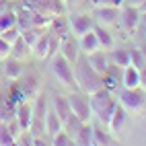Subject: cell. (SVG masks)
<instances>
[{
    "mask_svg": "<svg viewBox=\"0 0 146 146\" xmlns=\"http://www.w3.org/2000/svg\"><path fill=\"white\" fill-rule=\"evenodd\" d=\"M66 99H68V105H70V111H72V115H76V117H78L82 123L91 121V115H93V111H91L89 95H86V93H82V91H78V89H74L72 93H68V95H66Z\"/></svg>",
    "mask_w": 146,
    "mask_h": 146,
    "instance_id": "cell-6",
    "label": "cell"
},
{
    "mask_svg": "<svg viewBox=\"0 0 146 146\" xmlns=\"http://www.w3.org/2000/svg\"><path fill=\"white\" fill-rule=\"evenodd\" d=\"M15 144V136L8 132L6 123H0V146H13Z\"/></svg>",
    "mask_w": 146,
    "mask_h": 146,
    "instance_id": "cell-33",
    "label": "cell"
},
{
    "mask_svg": "<svg viewBox=\"0 0 146 146\" xmlns=\"http://www.w3.org/2000/svg\"><path fill=\"white\" fill-rule=\"evenodd\" d=\"M43 35V29H37V27H29V29H25V31H21V39L31 47H35V43L39 41V37Z\"/></svg>",
    "mask_w": 146,
    "mask_h": 146,
    "instance_id": "cell-24",
    "label": "cell"
},
{
    "mask_svg": "<svg viewBox=\"0 0 146 146\" xmlns=\"http://www.w3.org/2000/svg\"><path fill=\"white\" fill-rule=\"evenodd\" d=\"M29 52H31V47H29L23 39H19L17 43L11 45V56H13V58H19V60H23V58H25Z\"/></svg>",
    "mask_w": 146,
    "mask_h": 146,
    "instance_id": "cell-30",
    "label": "cell"
},
{
    "mask_svg": "<svg viewBox=\"0 0 146 146\" xmlns=\"http://www.w3.org/2000/svg\"><path fill=\"white\" fill-rule=\"evenodd\" d=\"M50 144H54V146H72V144H74V138L62 128L58 134L52 136V142H50Z\"/></svg>",
    "mask_w": 146,
    "mask_h": 146,
    "instance_id": "cell-29",
    "label": "cell"
},
{
    "mask_svg": "<svg viewBox=\"0 0 146 146\" xmlns=\"http://www.w3.org/2000/svg\"><path fill=\"white\" fill-rule=\"evenodd\" d=\"M2 72H4V76L11 82H15V80H19L21 78V74L25 72V64H23V60H19V58H13V56H8V58H4L2 60Z\"/></svg>",
    "mask_w": 146,
    "mask_h": 146,
    "instance_id": "cell-12",
    "label": "cell"
},
{
    "mask_svg": "<svg viewBox=\"0 0 146 146\" xmlns=\"http://www.w3.org/2000/svg\"><path fill=\"white\" fill-rule=\"evenodd\" d=\"M58 54H62L72 66L76 64V60L80 58V47H78V39L72 33H66L64 37L58 39Z\"/></svg>",
    "mask_w": 146,
    "mask_h": 146,
    "instance_id": "cell-7",
    "label": "cell"
},
{
    "mask_svg": "<svg viewBox=\"0 0 146 146\" xmlns=\"http://www.w3.org/2000/svg\"><path fill=\"white\" fill-rule=\"evenodd\" d=\"M86 60H89V64H91V68H93V70H95V72H99L101 76L105 74L107 66L111 64V60H109V54H107L105 50H97V52L89 54V56H86Z\"/></svg>",
    "mask_w": 146,
    "mask_h": 146,
    "instance_id": "cell-14",
    "label": "cell"
},
{
    "mask_svg": "<svg viewBox=\"0 0 146 146\" xmlns=\"http://www.w3.org/2000/svg\"><path fill=\"white\" fill-rule=\"evenodd\" d=\"M62 128H64L62 119L58 117V113L50 107V109H47V113H45V134L52 138V136H54V134H58Z\"/></svg>",
    "mask_w": 146,
    "mask_h": 146,
    "instance_id": "cell-20",
    "label": "cell"
},
{
    "mask_svg": "<svg viewBox=\"0 0 146 146\" xmlns=\"http://www.w3.org/2000/svg\"><path fill=\"white\" fill-rule=\"evenodd\" d=\"M93 31H95V35H97V39H99L101 50H105V52H111V50H113V43H115V39H113V33H111L107 27H103V25H97V23H95V27H93Z\"/></svg>",
    "mask_w": 146,
    "mask_h": 146,
    "instance_id": "cell-17",
    "label": "cell"
},
{
    "mask_svg": "<svg viewBox=\"0 0 146 146\" xmlns=\"http://www.w3.org/2000/svg\"><path fill=\"white\" fill-rule=\"evenodd\" d=\"M91 2L95 4V6H123V2L125 0H91Z\"/></svg>",
    "mask_w": 146,
    "mask_h": 146,
    "instance_id": "cell-34",
    "label": "cell"
},
{
    "mask_svg": "<svg viewBox=\"0 0 146 146\" xmlns=\"http://www.w3.org/2000/svg\"><path fill=\"white\" fill-rule=\"evenodd\" d=\"M80 125H82V121H80L78 117H76V115H72V113H70V117H68V119L64 121V130H66V132H68V134H70L72 138H74V136H76V132L80 130Z\"/></svg>",
    "mask_w": 146,
    "mask_h": 146,
    "instance_id": "cell-31",
    "label": "cell"
},
{
    "mask_svg": "<svg viewBox=\"0 0 146 146\" xmlns=\"http://www.w3.org/2000/svg\"><path fill=\"white\" fill-rule=\"evenodd\" d=\"M50 70L54 74V78L60 84H64L66 89H72V91L78 89V86H76V80H74V66L68 62L62 54H54L50 58Z\"/></svg>",
    "mask_w": 146,
    "mask_h": 146,
    "instance_id": "cell-4",
    "label": "cell"
},
{
    "mask_svg": "<svg viewBox=\"0 0 146 146\" xmlns=\"http://www.w3.org/2000/svg\"><path fill=\"white\" fill-rule=\"evenodd\" d=\"M140 86L146 91V68H142V70H140Z\"/></svg>",
    "mask_w": 146,
    "mask_h": 146,
    "instance_id": "cell-37",
    "label": "cell"
},
{
    "mask_svg": "<svg viewBox=\"0 0 146 146\" xmlns=\"http://www.w3.org/2000/svg\"><path fill=\"white\" fill-rule=\"evenodd\" d=\"M15 13H17V27H19V31H25V29L33 27V15H35V11H31L29 6L23 4Z\"/></svg>",
    "mask_w": 146,
    "mask_h": 146,
    "instance_id": "cell-19",
    "label": "cell"
},
{
    "mask_svg": "<svg viewBox=\"0 0 146 146\" xmlns=\"http://www.w3.org/2000/svg\"><path fill=\"white\" fill-rule=\"evenodd\" d=\"M93 27H95V19H91L89 15H72L68 19V31H70L76 39L82 37L84 33L93 31Z\"/></svg>",
    "mask_w": 146,
    "mask_h": 146,
    "instance_id": "cell-10",
    "label": "cell"
},
{
    "mask_svg": "<svg viewBox=\"0 0 146 146\" xmlns=\"http://www.w3.org/2000/svg\"><path fill=\"white\" fill-rule=\"evenodd\" d=\"M125 123H128V111L117 103V105H115V109L111 111V117H109V121H107V128L117 134V132H121V128Z\"/></svg>",
    "mask_w": 146,
    "mask_h": 146,
    "instance_id": "cell-15",
    "label": "cell"
},
{
    "mask_svg": "<svg viewBox=\"0 0 146 146\" xmlns=\"http://www.w3.org/2000/svg\"><path fill=\"white\" fill-rule=\"evenodd\" d=\"M121 86L123 89H136L140 86V70L134 66H125L121 70Z\"/></svg>",
    "mask_w": 146,
    "mask_h": 146,
    "instance_id": "cell-18",
    "label": "cell"
},
{
    "mask_svg": "<svg viewBox=\"0 0 146 146\" xmlns=\"http://www.w3.org/2000/svg\"><path fill=\"white\" fill-rule=\"evenodd\" d=\"M140 25L144 27V33H146V13H142V17H140Z\"/></svg>",
    "mask_w": 146,
    "mask_h": 146,
    "instance_id": "cell-39",
    "label": "cell"
},
{
    "mask_svg": "<svg viewBox=\"0 0 146 146\" xmlns=\"http://www.w3.org/2000/svg\"><path fill=\"white\" fill-rule=\"evenodd\" d=\"M140 17L142 13L138 11V8H134V6H128V4H123L119 8V25L125 33H134L136 29L140 27Z\"/></svg>",
    "mask_w": 146,
    "mask_h": 146,
    "instance_id": "cell-9",
    "label": "cell"
},
{
    "mask_svg": "<svg viewBox=\"0 0 146 146\" xmlns=\"http://www.w3.org/2000/svg\"><path fill=\"white\" fill-rule=\"evenodd\" d=\"M64 2H68V4H78V2H82V0H64Z\"/></svg>",
    "mask_w": 146,
    "mask_h": 146,
    "instance_id": "cell-40",
    "label": "cell"
},
{
    "mask_svg": "<svg viewBox=\"0 0 146 146\" xmlns=\"http://www.w3.org/2000/svg\"><path fill=\"white\" fill-rule=\"evenodd\" d=\"M0 37L6 41V43H17L19 39H21V31H19V27H13V29H6V31L0 33Z\"/></svg>",
    "mask_w": 146,
    "mask_h": 146,
    "instance_id": "cell-32",
    "label": "cell"
},
{
    "mask_svg": "<svg viewBox=\"0 0 146 146\" xmlns=\"http://www.w3.org/2000/svg\"><path fill=\"white\" fill-rule=\"evenodd\" d=\"M117 103L123 107L125 111L140 113V111L146 109V91L142 89V86H136V89H123V86H119Z\"/></svg>",
    "mask_w": 146,
    "mask_h": 146,
    "instance_id": "cell-5",
    "label": "cell"
},
{
    "mask_svg": "<svg viewBox=\"0 0 146 146\" xmlns=\"http://www.w3.org/2000/svg\"><path fill=\"white\" fill-rule=\"evenodd\" d=\"M52 109L58 113V117L62 119V123L70 117V105H68V99H66V95H56L54 97V105H52Z\"/></svg>",
    "mask_w": 146,
    "mask_h": 146,
    "instance_id": "cell-21",
    "label": "cell"
},
{
    "mask_svg": "<svg viewBox=\"0 0 146 146\" xmlns=\"http://www.w3.org/2000/svg\"><path fill=\"white\" fill-rule=\"evenodd\" d=\"M78 47H80V54L82 56H89V54H93L97 50H101L95 31H89V33H84L82 37H78Z\"/></svg>",
    "mask_w": 146,
    "mask_h": 146,
    "instance_id": "cell-16",
    "label": "cell"
},
{
    "mask_svg": "<svg viewBox=\"0 0 146 146\" xmlns=\"http://www.w3.org/2000/svg\"><path fill=\"white\" fill-rule=\"evenodd\" d=\"M89 103H91V111L93 115H97L99 117V121L103 125H107V121H109L111 117V111L115 109V105H117V99L113 97V91L109 89H99L89 95Z\"/></svg>",
    "mask_w": 146,
    "mask_h": 146,
    "instance_id": "cell-3",
    "label": "cell"
},
{
    "mask_svg": "<svg viewBox=\"0 0 146 146\" xmlns=\"http://www.w3.org/2000/svg\"><path fill=\"white\" fill-rule=\"evenodd\" d=\"M8 56H11V43H6L2 37H0V58L4 60V58H8Z\"/></svg>",
    "mask_w": 146,
    "mask_h": 146,
    "instance_id": "cell-36",
    "label": "cell"
},
{
    "mask_svg": "<svg viewBox=\"0 0 146 146\" xmlns=\"http://www.w3.org/2000/svg\"><path fill=\"white\" fill-rule=\"evenodd\" d=\"M123 4H128V6H134V8H138L140 13H146V0H125Z\"/></svg>",
    "mask_w": 146,
    "mask_h": 146,
    "instance_id": "cell-35",
    "label": "cell"
},
{
    "mask_svg": "<svg viewBox=\"0 0 146 146\" xmlns=\"http://www.w3.org/2000/svg\"><path fill=\"white\" fill-rule=\"evenodd\" d=\"M93 144L95 146H107V144H113V138L107 130L99 128V125H93Z\"/></svg>",
    "mask_w": 146,
    "mask_h": 146,
    "instance_id": "cell-25",
    "label": "cell"
},
{
    "mask_svg": "<svg viewBox=\"0 0 146 146\" xmlns=\"http://www.w3.org/2000/svg\"><path fill=\"white\" fill-rule=\"evenodd\" d=\"M119 8L117 6H95V17H93L95 23L103 25V27L117 25V21H119Z\"/></svg>",
    "mask_w": 146,
    "mask_h": 146,
    "instance_id": "cell-11",
    "label": "cell"
},
{
    "mask_svg": "<svg viewBox=\"0 0 146 146\" xmlns=\"http://www.w3.org/2000/svg\"><path fill=\"white\" fill-rule=\"evenodd\" d=\"M8 2H11V0H0V15L4 11H8Z\"/></svg>",
    "mask_w": 146,
    "mask_h": 146,
    "instance_id": "cell-38",
    "label": "cell"
},
{
    "mask_svg": "<svg viewBox=\"0 0 146 146\" xmlns=\"http://www.w3.org/2000/svg\"><path fill=\"white\" fill-rule=\"evenodd\" d=\"M47 31H50L56 39H60V37H64L66 33H70L68 31V23L64 21V19L58 15V17H52V21H50V25H47Z\"/></svg>",
    "mask_w": 146,
    "mask_h": 146,
    "instance_id": "cell-22",
    "label": "cell"
},
{
    "mask_svg": "<svg viewBox=\"0 0 146 146\" xmlns=\"http://www.w3.org/2000/svg\"><path fill=\"white\" fill-rule=\"evenodd\" d=\"M56 50H58V39L50 31H43V35L39 37V41L35 43V47L31 52L39 58V60H50V58L56 54Z\"/></svg>",
    "mask_w": 146,
    "mask_h": 146,
    "instance_id": "cell-8",
    "label": "cell"
},
{
    "mask_svg": "<svg viewBox=\"0 0 146 146\" xmlns=\"http://www.w3.org/2000/svg\"><path fill=\"white\" fill-rule=\"evenodd\" d=\"M37 93H39V76L33 70L27 72V68L21 74V78L15 80L8 86V97H11L15 103L29 101V99H33V97H37Z\"/></svg>",
    "mask_w": 146,
    "mask_h": 146,
    "instance_id": "cell-2",
    "label": "cell"
},
{
    "mask_svg": "<svg viewBox=\"0 0 146 146\" xmlns=\"http://www.w3.org/2000/svg\"><path fill=\"white\" fill-rule=\"evenodd\" d=\"M13 27H17V13L8 8V11L0 15V33L6 31V29H13Z\"/></svg>",
    "mask_w": 146,
    "mask_h": 146,
    "instance_id": "cell-27",
    "label": "cell"
},
{
    "mask_svg": "<svg viewBox=\"0 0 146 146\" xmlns=\"http://www.w3.org/2000/svg\"><path fill=\"white\" fill-rule=\"evenodd\" d=\"M15 119L19 121L23 130L31 128V121H33V105H29V101H21L17 103L15 107Z\"/></svg>",
    "mask_w": 146,
    "mask_h": 146,
    "instance_id": "cell-13",
    "label": "cell"
},
{
    "mask_svg": "<svg viewBox=\"0 0 146 146\" xmlns=\"http://www.w3.org/2000/svg\"><path fill=\"white\" fill-rule=\"evenodd\" d=\"M11 2H13V0H11Z\"/></svg>",
    "mask_w": 146,
    "mask_h": 146,
    "instance_id": "cell-42",
    "label": "cell"
},
{
    "mask_svg": "<svg viewBox=\"0 0 146 146\" xmlns=\"http://www.w3.org/2000/svg\"><path fill=\"white\" fill-rule=\"evenodd\" d=\"M130 66L138 68V70L146 68V56H144V52L140 50V47H134V50H130Z\"/></svg>",
    "mask_w": 146,
    "mask_h": 146,
    "instance_id": "cell-28",
    "label": "cell"
},
{
    "mask_svg": "<svg viewBox=\"0 0 146 146\" xmlns=\"http://www.w3.org/2000/svg\"><path fill=\"white\" fill-rule=\"evenodd\" d=\"M74 80H76L78 91H82L86 95L103 89V76L93 70L89 60H86V56H82V54H80V58L74 64Z\"/></svg>",
    "mask_w": 146,
    "mask_h": 146,
    "instance_id": "cell-1",
    "label": "cell"
},
{
    "mask_svg": "<svg viewBox=\"0 0 146 146\" xmlns=\"http://www.w3.org/2000/svg\"><path fill=\"white\" fill-rule=\"evenodd\" d=\"M74 144H80V146H91L93 144V125L86 121L80 125V130L76 132L74 136Z\"/></svg>",
    "mask_w": 146,
    "mask_h": 146,
    "instance_id": "cell-23",
    "label": "cell"
},
{
    "mask_svg": "<svg viewBox=\"0 0 146 146\" xmlns=\"http://www.w3.org/2000/svg\"><path fill=\"white\" fill-rule=\"evenodd\" d=\"M0 66H2V58H0Z\"/></svg>",
    "mask_w": 146,
    "mask_h": 146,
    "instance_id": "cell-41",
    "label": "cell"
},
{
    "mask_svg": "<svg viewBox=\"0 0 146 146\" xmlns=\"http://www.w3.org/2000/svg\"><path fill=\"white\" fill-rule=\"evenodd\" d=\"M109 60L111 64L115 66H119V68H125V66H130V50H111L109 54Z\"/></svg>",
    "mask_w": 146,
    "mask_h": 146,
    "instance_id": "cell-26",
    "label": "cell"
}]
</instances>
